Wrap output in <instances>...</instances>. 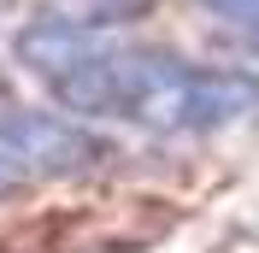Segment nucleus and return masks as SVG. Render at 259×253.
Instances as JSON below:
<instances>
[{"label":"nucleus","mask_w":259,"mask_h":253,"mask_svg":"<svg viewBox=\"0 0 259 253\" xmlns=\"http://www.w3.org/2000/svg\"><path fill=\"white\" fill-rule=\"evenodd\" d=\"M18 71L82 124H130L147 136H218L259 112V77L194 65L171 48L130 41L77 18H30L12 35Z\"/></svg>","instance_id":"obj_1"},{"label":"nucleus","mask_w":259,"mask_h":253,"mask_svg":"<svg viewBox=\"0 0 259 253\" xmlns=\"http://www.w3.org/2000/svg\"><path fill=\"white\" fill-rule=\"evenodd\" d=\"M112 147L95 136V124H82L71 112L6 106L0 112V200L41 189V183H59V177H82Z\"/></svg>","instance_id":"obj_2"},{"label":"nucleus","mask_w":259,"mask_h":253,"mask_svg":"<svg viewBox=\"0 0 259 253\" xmlns=\"http://www.w3.org/2000/svg\"><path fill=\"white\" fill-rule=\"evenodd\" d=\"M200 6H206L230 35H242L247 48L259 53V0H200Z\"/></svg>","instance_id":"obj_3"}]
</instances>
